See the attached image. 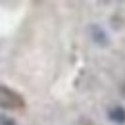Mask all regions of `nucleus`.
<instances>
[{
    "instance_id": "f257e3e1",
    "label": "nucleus",
    "mask_w": 125,
    "mask_h": 125,
    "mask_svg": "<svg viewBox=\"0 0 125 125\" xmlns=\"http://www.w3.org/2000/svg\"><path fill=\"white\" fill-rule=\"evenodd\" d=\"M0 108L4 110H21L25 108V100L21 94H17L16 91L0 85Z\"/></svg>"
},
{
    "instance_id": "f03ea898",
    "label": "nucleus",
    "mask_w": 125,
    "mask_h": 125,
    "mask_svg": "<svg viewBox=\"0 0 125 125\" xmlns=\"http://www.w3.org/2000/svg\"><path fill=\"white\" fill-rule=\"evenodd\" d=\"M110 119H112L114 123H117V125H123L125 123V108L114 106V108L110 110Z\"/></svg>"
},
{
    "instance_id": "7ed1b4c3",
    "label": "nucleus",
    "mask_w": 125,
    "mask_h": 125,
    "mask_svg": "<svg viewBox=\"0 0 125 125\" xmlns=\"http://www.w3.org/2000/svg\"><path fill=\"white\" fill-rule=\"evenodd\" d=\"M93 33H94V41H96V42H102V44L108 42V41H106V33L100 31L98 27H93Z\"/></svg>"
},
{
    "instance_id": "20e7f679",
    "label": "nucleus",
    "mask_w": 125,
    "mask_h": 125,
    "mask_svg": "<svg viewBox=\"0 0 125 125\" xmlns=\"http://www.w3.org/2000/svg\"><path fill=\"white\" fill-rule=\"evenodd\" d=\"M0 125H16V121L8 115H0Z\"/></svg>"
}]
</instances>
